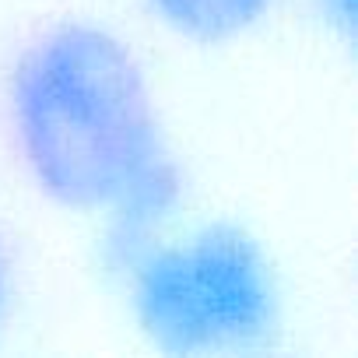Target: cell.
<instances>
[{
    "label": "cell",
    "instance_id": "cell-1",
    "mask_svg": "<svg viewBox=\"0 0 358 358\" xmlns=\"http://www.w3.org/2000/svg\"><path fill=\"white\" fill-rule=\"evenodd\" d=\"M8 127L32 187L99 232L183 215V172L148 71L116 29L88 18L43 29L11 64Z\"/></svg>",
    "mask_w": 358,
    "mask_h": 358
},
{
    "label": "cell",
    "instance_id": "cell-4",
    "mask_svg": "<svg viewBox=\"0 0 358 358\" xmlns=\"http://www.w3.org/2000/svg\"><path fill=\"white\" fill-rule=\"evenodd\" d=\"M316 22L337 36L344 46H351V32H355V0H313Z\"/></svg>",
    "mask_w": 358,
    "mask_h": 358
},
{
    "label": "cell",
    "instance_id": "cell-2",
    "mask_svg": "<svg viewBox=\"0 0 358 358\" xmlns=\"http://www.w3.org/2000/svg\"><path fill=\"white\" fill-rule=\"evenodd\" d=\"M99 253L134 327L165 355H253L285 327L274 257L236 218L99 232Z\"/></svg>",
    "mask_w": 358,
    "mask_h": 358
},
{
    "label": "cell",
    "instance_id": "cell-3",
    "mask_svg": "<svg viewBox=\"0 0 358 358\" xmlns=\"http://www.w3.org/2000/svg\"><path fill=\"white\" fill-rule=\"evenodd\" d=\"M155 25L190 46H225L264 25L274 0H144Z\"/></svg>",
    "mask_w": 358,
    "mask_h": 358
},
{
    "label": "cell",
    "instance_id": "cell-5",
    "mask_svg": "<svg viewBox=\"0 0 358 358\" xmlns=\"http://www.w3.org/2000/svg\"><path fill=\"white\" fill-rule=\"evenodd\" d=\"M11 306H15V264H11L4 239H0V330H4L11 316Z\"/></svg>",
    "mask_w": 358,
    "mask_h": 358
}]
</instances>
